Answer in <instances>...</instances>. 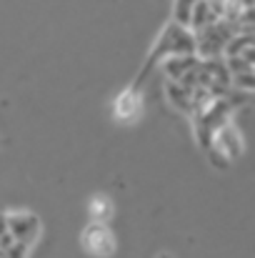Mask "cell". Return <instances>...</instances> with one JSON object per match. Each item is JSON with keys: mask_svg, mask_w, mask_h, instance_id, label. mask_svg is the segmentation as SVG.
Instances as JSON below:
<instances>
[{"mask_svg": "<svg viewBox=\"0 0 255 258\" xmlns=\"http://www.w3.org/2000/svg\"><path fill=\"white\" fill-rule=\"evenodd\" d=\"M5 233H8V226H5V213L0 211V238H3Z\"/></svg>", "mask_w": 255, "mask_h": 258, "instance_id": "9a60e30c", "label": "cell"}, {"mask_svg": "<svg viewBox=\"0 0 255 258\" xmlns=\"http://www.w3.org/2000/svg\"><path fill=\"white\" fill-rule=\"evenodd\" d=\"M213 23H218V18H215V13L210 10V3H193L190 25H188V28H193V30L198 33V30H203V28L213 25Z\"/></svg>", "mask_w": 255, "mask_h": 258, "instance_id": "9c48e42d", "label": "cell"}, {"mask_svg": "<svg viewBox=\"0 0 255 258\" xmlns=\"http://www.w3.org/2000/svg\"><path fill=\"white\" fill-rule=\"evenodd\" d=\"M190 13H193V3H175L173 5V23L180 28L190 25Z\"/></svg>", "mask_w": 255, "mask_h": 258, "instance_id": "7c38bea8", "label": "cell"}, {"mask_svg": "<svg viewBox=\"0 0 255 258\" xmlns=\"http://www.w3.org/2000/svg\"><path fill=\"white\" fill-rule=\"evenodd\" d=\"M165 53H168V58H185V55H195V35H193L188 28H180V25L170 23L168 28H165V33L160 35V40H158L155 50L150 53V58H148V63H145L143 73H148V71H150V66H153V60L163 58Z\"/></svg>", "mask_w": 255, "mask_h": 258, "instance_id": "6da1fadb", "label": "cell"}, {"mask_svg": "<svg viewBox=\"0 0 255 258\" xmlns=\"http://www.w3.org/2000/svg\"><path fill=\"white\" fill-rule=\"evenodd\" d=\"M5 226H8V233L13 236V241H18V243H25L28 248L38 241V236H40V221H38V216H33V213H23V211H18V213H5Z\"/></svg>", "mask_w": 255, "mask_h": 258, "instance_id": "3957f363", "label": "cell"}, {"mask_svg": "<svg viewBox=\"0 0 255 258\" xmlns=\"http://www.w3.org/2000/svg\"><path fill=\"white\" fill-rule=\"evenodd\" d=\"M83 246L93 256L108 258L115 253V236L105 223H90L83 233Z\"/></svg>", "mask_w": 255, "mask_h": 258, "instance_id": "277c9868", "label": "cell"}, {"mask_svg": "<svg viewBox=\"0 0 255 258\" xmlns=\"http://www.w3.org/2000/svg\"><path fill=\"white\" fill-rule=\"evenodd\" d=\"M165 93H168V100L178 108V110L193 113V108H190V90L180 88L178 83H168V86H165Z\"/></svg>", "mask_w": 255, "mask_h": 258, "instance_id": "8fae6325", "label": "cell"}, {"mask_svg": "<svg viewBox=\"0 0 255 258\" xmlns=\"http://www.w3.org/2000/svg\"><path fill=\"white\" fill-rule=\"evenodd\" d=\"M140 108H143L140 90H138V88H130V90H125V93L118 95L115 108H113V115H115V120H120V123H130L133 118H138Z\"/></svg>", "mask_w": 255, "mask_h": 258, "instance_id": "8992f818", "label": "cell"}, {"mask_svg": "<svg viewBox=\"0 0 255 258\" xmlns=\"http://www.w3.org/2000/svg\"><path fill=\"white\" fill-rule=\"evenodd\" d=\"M208 151L218 153V156L225 158L228 163H230L233 158H238V156L243 153V141H240V133L235 131V125H233V123H225L223 128H218V131L213 133V141H210V148H208Z\"/></svg>", "mask_w": 255, "mask_h": 258, "instance_id": "5b68a950", "label": "cell"}, {"mask_svg": "<svg viewBox=\"0 0 255 258\" xmlns=\"http://www.w3.org/2000/svg\"><path fill=\"white\" fill-rule=\"evenodd\" d=\"M238 33V25H230L225 20H218L198 33L195 35V53L200 55L198 60H218V55L225 50V45L230 43V38Z\"/></svg>", "mask_w": 255, "mask_h": 258, "instance_id": "7a4b0ae2", "label": "cell"}, {"mask_svg": "<svg viewBox=\"0 0 255 258\" xmlns=\"http://www.w3.org/2000/svg\"><path fill=\"white\" fill-rule=\"evenodd\" d=\"M113 213H115V206H113V201L108 196H95L90 201V218H93V223H105L108 226Z\"/></svg>", "mask_w": 255, "mask_h": 258, "instance_id": "30bf717a", "label": "cell"}, {"mask_svg": "<svg viewBox=\"0 0 255 258\" xmlns=\"http://www.w3.org/2000/svg\"><path fill=\"white\" fill-rule=\"evenodd\" d=\"M228 58H243L245 63L253 66V58H255V40H253V33H235L230 38V43L225 45L223 50Z\"/></svg>", "mask_w": 255, "mask_h": 258, "instance_id": "52a82bcc", "label": "cell"}, {"mask_svg": "<svg viewBox=\"0 0 255 258\" xmlns=\"http://www.w3.org/2000/svg\"><path fill=\"white\" fill-rule=\"evenodd\" d=\"M195 63H198L195 55H185V58H165L163 71H165V76L170 78V83H180V78H183L190 68H195Z\"/></svg>", "mask_w": 255, "mask_h": 258, "instance_id": "ba28073f", "label": "cell"}, {"mask_svg": "<svg viewBox=\"0 0 255 258\" xmlns=\"http://www.w3.org/2000/svg\"><path fill=\"white\" fill-rule=\"evenodd\" d=\"M243 88V90H253L255 81H253V73H243V76H230V88Z\"/></svg>", "mask_w": 255, "mask_h": 258, "instance_id": "4fadbf2b", "label": "cell"}, {"mask_svg": "<svg viewBox=\"0 0 255 258\" xmlns=\"http://www.w3.org/2000/svg\"><path fill=\"white\" fill-rule=\"evenodd\" d=\"M28 251H30V248H28L25 243H18V241H15V243H13L10 248H5L3 253H5V258H28Z\"/></svg>", "mask_w": 255, "mask_h": 258, "instance_id": "5bb4252c", "label": "cell"}, {"mask_svg": "<svg viewBox=\"0 0 255 258\" xmlns=\"http://www.w3.org/2000/svg\"><path fill=\"white\" fill-rule=\"evenodd\" d=\"M0 258H5V253H3V251H0Z\"/></svg>", "mask_w": 255, "mask_h": 258, "instance_id": "2e32d148", "label": "cell"}]
</instances>
